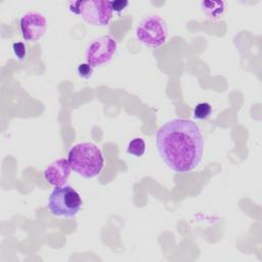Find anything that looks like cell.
<instances>
[{"instance_id": "obj_1", "label": "cell", "mask_w": 262, "mask_h": 262, "mask_svg": "<svg viewBox=\"0 0 262 262\" xmlns=\"http://www.w3.org/2000/svg\"><path fill=\"white\" fill-rule=\"evenodd\" d=\"M156 144L162 161L175 172L191 171L203 158L204 136L191 120L173 119L162 125Z\"/></svg>"}, {"instance_id": "obj_2", "label": "cell", "mask_w": 262, "mask_h": 262, "mask_svg": "<svg viewBox=\"0 0 262 262\" xmlns=\"http://www.w3.org/2000/svg\"><path fill=\"white\" fill-rule=\"evenodd\" d=\"M68 161L72 170L84 178L97 176L104 165L101 150L91 142L75 144L69 151Z\"/></svg>"}, {"instance_id": "obj_3", "label": "cell", "mask_w": 262, "mask_h": 262, "mask_svg": "<svg viewBox=\"0 0 262 262\" xmlns=\"http://www.w3.org/2000/svg\"><path fill=\"white\" fill-rule=\"evenodd\" d=\"M82 206L79 193L69 184L55 186L49 195L47 208L56 217H75Z\"/></svg>"}, {"instance_id": "obj_4", "label": "cell", "mask_w": 262, "mask_h": 262, "mask_svg": "<svg viewBox=\"0 0 262 262\" xmlns=\"http://www.w3.org/2000/svg\"><path fill=\"white\" fill-rule=\"evenodd\" d=\"M69 8L90 25L99 27L106 26L113 15L111 1L105 0L72 1L69 3Z\"/></svg>"}, {"instance_id": "obj_5", "label": "cell", "mask_w": 262, "mask_h": 262, "mask_svg": "<svg viewBox=\"0 0 262 262\" xmlns=\"http://www.w3.org/2000/svg\"><path fill=\"white\" fill-rule=\"evenodd\" d=\"M137 40L148 47H160L166 43L169 35L166 21L159 15L152 14L142 18L135 30Z\"/></svg>"}, {"instance_id": "obj_6", "label": "cell", "mask_w": 262, "mask_h": 262, "mask_svg": "<svg viewBox=\"0 0 262 262\" xmlns=\"http://www.w3.org/2000/svg\"><path fill=\"white\" fill-rule=\"evenodd\" d=\"M117 41L110 35L94 39L88 44L85 57L91 67H98L108 62L117 51Z\"/></svg>"}, {"instance_id": "obj_7", "label": "cell", "mask_w": 262, "mask_h": 262, "mask_svg": "<svg viewBox=\"0 0 262 262\" xmlns=\"http://www.w3.org/2000/svg\"><path fill=\"white\" fill-rule=\"evenodd\" d=\"M19 29L26 41H37L47 29V19L41 12L27 11L19 19Z\"/></svg>"}, {"instance_id": "obj_8", "label": "cell", "mask_w": 262, "mask_h": 262, "mask_svg": "<svg viewBox=\"0 0 262 262\" xmlns=\"http://www.w3.org/2000/svg\"><path fill=\"white\" fill-rule=\"evenodd\" d=\"M71 166L67 159H58L52 162L44 170L45 180L53 186L64 185L71 174Z\"/></svg>"}, {"instance_id": "obj_9", "label": "cell", "mask_w": 262, "mask_h": 262, "mask_svg": "<svg viewBox=\"0 0 262 262\" xmlns=\"http://www.w3.org/2000/svg\"><path fill=\"white\" fill-rule=\"evenodd\" d=\"M227 3L225 1H201L200 7L202 11L205 13L207 18L211 20H217L219 19L225 9H226Z\"/></svg>"}, {"instance_id": "obj_10", "label": "cell", "mask_w": 262, "mask_h": 262, "mask_svg": "<svg viewBox=\"0 0 262 262\" xmlns=\"http://www.w3.org/2000/svg\"><path fill=\"white\" fill-rule=\"evenodd\" d=\"M145 151V142L141 137L133 138L127 146V152L136 158H140L143 156Z\"/></svg>"}, {"instance_id": "obj_11", "label": "cell", "mask_w": 262, "mask_h": 262, "mask_svg": "<svg viewBox=\"0 0 262 262\" xmlns=\"http://www.w3.org/2000/svg\"><path fill=\"white\" fill-rule=\"evenodd\" d=\"M212 114V106L208 102H201L193 108V117L198 120H207Z\"/></svg>"}, {"instance_id": "obj_12", "label": "cell", "mask_w": 262, "mask_h": 262, "mask_svg": "<svg viewBox=\"0 0 262 262\" xmlns=\"http://www.w3.org/2000/svg\"><path fill=\"white\" fill-rule=\"evenodd\" d=\"M12 52L14 54V56L20 60V61H24L27 57V54H28V49H27V46L25 43L23 42H14L12 44Z\"/></svg>"}, {"instance_id": "obj_13", "label": "cell", "mask_w": 262, "mask_h": 262, "mask_svg": "<svg viewBox=\"0 0 262 262\" xmlns=\"http://www.w3.org/2000/svg\"><path fill=\"white\" fill-rule=\"evenodd\" d=\"M77 73L79 77L83 79H90L93 74V67H91L89 63H80L77 68Z\"/></svg>"}, {"instance_id": "obj_14", "label": "cell", "mask_w": 262, "mask_h": 262, "mask_svg": "<svg viewBox=\"0 0 262 262\" xmlns=\"http://www.w3.org/2000/svg\"><path fill=\"white\" fill-rule=\"evenodd\" d=\"M128 1L125 0H115V1H111V6H112V10L117 12L118 14H120L128 5Z\"/></svg>"}]
</instances>
